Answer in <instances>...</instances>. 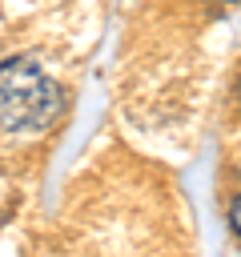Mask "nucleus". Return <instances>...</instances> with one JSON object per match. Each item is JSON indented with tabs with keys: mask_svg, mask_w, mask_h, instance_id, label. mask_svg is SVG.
I'll use <instances>...</instances> for the list:
<instances>
[{
	"mask_svg": "<svg viewBox=\"0 0 241 257\" xmlns=\"http://www.w3.org/2000/svg\"><path fill=\"white\" fill-rule=\"evenodd\" d=\"M64 112V88L48 80L36 56L0 64V124L8 133H40Z\"/></svg>",
	"mask_w": 241,
	"mask_h": 257,
	"instance_id": "obj_1",
	"label": "nucleus"
},
{
	"mask_svg": "<svg viewBox=\"0 0 241 257\" xmlns=\"http://www.w3.org/2000/svg\"><path fill=\"white\" fill-rule=\"evenodd\" d=\"M229 229H233V237L241 241V193L229 201Z\"/></svg>",
	"mask_w": 241,
	"mask_h": 257,
	"instance_id": "obj_2",
	"label": "nucleus"
}]
</instances>
